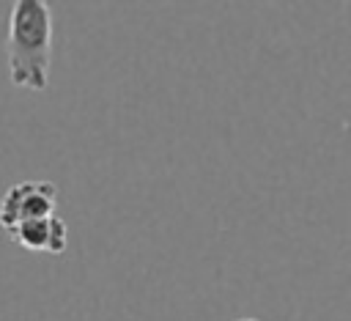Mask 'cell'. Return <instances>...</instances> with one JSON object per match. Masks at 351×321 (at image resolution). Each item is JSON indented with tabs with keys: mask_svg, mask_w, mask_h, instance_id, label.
<instances>
[{
	"mask_svg": "<svg viewBox=\"0 0 351 321\" xmlns=\"http://www.w3.org/2000/svg\"><path fill=\"white\" fill-rule=\"evenodd\" d=\"M52 8L44 0H16L8 11L5 63L16 88L47 91L52 66Z\"/></svg>",
	"mask_w": 351,
	"mask_h": 321,
	"instance_id": "1",
	"label": "cell"
},
{
	"mask_svg": "<svg viewBox=\"0 0 351 321\" xmlns=\"http://www.w3.org/2000/svg\"><path fill=\"white\" fill-rule=\"evenodd\" d=\"M58 209V187L52 181H16L0 198V228L8 233L22 222L52 217Z\"/></svg>",
	"mask_w": 351,
	"mask_h": 321,
	"instance_id": "2",
	"label": "cell"
},
{
	"mask_svg": "<svg viewBox=\"0 0 351 321\" xmlns=\"http://www.w3.org/2000/svg\"><path fill=\"white\" fill-rule=\"evenodd\" d=\"M11 241L19 244L22 250L30 252H49V255H60L69 247V225L63 217L52 214L44 219H30L16 225L14 230H8Z\"/></svg>",
	"mask_w": 351,
	"mask_h": 321,
	"instance_id": "3",
	"label": "cell"
},
{
	"mask_svg": "<svg viewBox=\"0 0 351 321\" xmlns=\"http://www.w3.org/2000/svg\"><path fill=\"white\" fill-rule=\"evenodd\" d=\"M236 321H261V318H236Z\"/></svg>",
	"mask_w": 351,
	"mask_h": 321,
	"instance_id": "4",
	"label": "cell"
}]
</instances>
